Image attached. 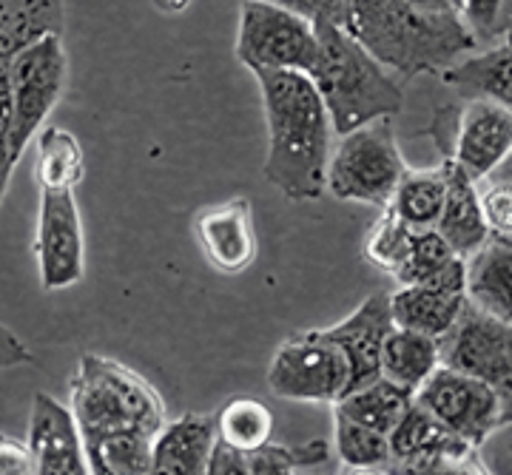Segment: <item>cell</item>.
<instances>
[{"label": "cell", "instance_id": "1", "mask_svg": "<svg viewBox=\"0 0 512 475\" xmlns=\"http://www.w3.org/2000/svg\"><path fill=\"white\" fill-rule=\"evenodd\" d=\"M268 126V157L262 174L282 197L313 202L328 191L333 157V120L311 74L256 69Z\"/></svg>", "mask_w": 512, "mask_h": 475}, {"label": "cell", "instance_id": "2", "mask_svg": "<svg viewBox=\"0 0 512 475\" xmlns=\"http://www.w3.org/2000/svg\"><path fill=\"white\" fill-rule=\"evenodd\" d=\"M345 32L404 80L441 77L478 49L461 12H424L410 0H350Z\"/></svg>", "mask_w": 512, "mask_h": 475}, {"label": "cell", "instance_id": "3", "mask_svg": "<svg viewBox=\"0 0 512 475\" xmlns=\"http://www.w3.org/2000/svg\"><path fill=\"white\" fill-rule=\"evenodd\" d=\"M69 387L72 410L86 439V453L103 441L123 436L157 439L168 424L165 402L157 387L109 356H83Z\"/></svg>", "mask_w": 512, "mask_h": 475}, {"label": "cell", "instance_id": "4", "mask_svg": "<svg viewBox=\"0 0 512 475\" xmlns=\"http://www.w3.org/2000/svg\"><path fill=\"white\" fill-rule=\"evenodd\" d=\"M316 35L319 63L311 77L339 137L404 109L402 86L356 37L342 26H316Z\"/></svg>", "mask_w": 512, "mask_h": 475}, {"label": "cell", "instance_id": "5", "mask_svg": "<svg viewBox=\"0 0 512 475\" xmlns=\"http://www.w3.org/2000/svg\"><path fill=\"white\" fill-rule=\"evenodd\" d=\"M66 49L63 37L49 35L3 60L0 69V137H3V194L9 191L12 171L18 168L26 146L37 137L43 120L52 114L66 89Z\"/></svg>", "mask_w": 512, "mask_h": 475}, {"label": "cell", "instance_id": "6", "mask_svg": "<svg viewBox=\"0 0 512 475\" xmlns=\"http://www.w3.org/2000/svg\"><path fill=\"white\" fill-rule=\"evenodd\" d=\"M404 174L407 165L396 143L393 117H382L342 134L330 157L328 191L336 200L384 208L396 197Z\"/></svg>", "mask_w": 512, "mask_h": 475}, {"label": "cell", "instance_id": "7", "mask_svg": "<svg viewBox=\"0 0 512 475\" xmlns=\"http://www.w3.org/2000/svg\"><path fill=\"white\" fill-rule=\"evenodd\" d=\"M427 134L444 160L461 165L476 183L490 180L512 154V109L487 97H467L464 103L439 106Z\"/></svg>", "mask_w": 512, "mask_h": 475}, {"label": "cell", "instance_id": "8", "mask_svg": "<svg viewBox=\"0 0 512 475\" xmlns=\"http://www.w3.org/2000/svg\"><path fill=\"white\" fill-rule=\"evenodd\" d=\"M237 60L248 69L313 74L319 63V35L311 20L282 3L245 0L239 6Z\"/></svg>", "mask_w": 512, "mask_h": 475}, {"label": "cell", "instance_id": "9", "mask_svg": "<svg viewBox=\"0 0 512 475\" xmlns=\"http://www.w3.org/2000/svg\"><path fill=\"white\" fill-rule=\"evenodd\" d=\"M268 387L285 402L336 404L350 390L348 356L322 330L288 336L268 365Z\"/></svg>", "mask_w": 512, "mask_h": 475}, {"label": "cell", "instance_id": "10", "mask_svg": "<svg viewBox=\"0 0 512 475\" xmlns=\"http://www.w3.org/2000/svg\"><path fill=\"white\" fill-rule=\"evenodd\" d=\"M393 461L384 473L407 475H484L490 467L481 461L476 444L461 439L453 427L413 402L404 419L390 433Z\"/></svg>", "mask_w": 512, "mask_h": 475}, {"label": "cell", "instance_id": "11", "mask_svg": "<svg viewBox=\"0 0 512 475\" xmlns=\"http://www.w3.org/2000/svg\"><path fill=\"white\" fill-rule=\"evenodd\" d=\"M441 362L495 387L501 396V430L512 427V325L476 308H464L441 336Z\"/></svg>", "mask_w": 512, "mask_h": 475}, {"label": "cell", "instance_id": "12", "mask_svg": "<svg viewBox=\"0 0 512 475\" xmlns=\"http://www.w3.org/2000/svg\"><path fill=\"white\" fill-rule=\"evenodd\" d=\"M416 402L476 447H484L501 430V396L495 387L458 367L441 365L421 384Z\"/></svg>", "mask_w": 512, "mask_h": 475}, {"label": "cell", "instance_id": "13", "mask_svg": "<svg viewBox=\"0 0 512 475\" xmlns=\"http://www.w3.org/2000/svg\"><path fill=\"white\" fill-rule=\"evenodd\" d=\"M35 254L46 291H63L86 276V237L74 191H40Z\"/></svg>", "mask_w": 512, "mask_h": 475}, {"label": "cell", "instance_id": "14", "mask_svg": "<svg viewBox=\"0 0 512 475\" xmlns=\"http://www.w3.org/2000/svg\"><path fill=\"white\" fill-rule=\"evenodd\" d=\"M393 319L402 328H413L441 339L458 322V316L470 305L467 288V259L458 256L450 268L419 285H399L390 293Z\"/></svg>", "mask_w": 512, "mask_h": 475}, {"label": "cell", "instance_id": "15", "mask_svg": "<svg viewBox=\"0 0 512 475\" xmlns=\"http://www.w3.org/2000/svg\"><path fill=\"white\" fill-rule=\"evenodd\" d=\"M26 444L35 456L37 475L92 473L80 421L72 407L60 404L49 393H37L32 402Z\"/></svg>", "mask_w": 512, "mask_h": 475}, {"label": "cell", "instance_id": "16", "mask_svg": "<svg viewBox=\"0 0 512 475\" xmlns=\"http://www.w3.org/2000/svg\"><path fill=\"white\" fill-rule=\"evenodd\" d=\"M393 328H396V319H393V305L387 293H370L348 319L330 328H319L325 339L339 345V350L348 356L350 390L382 376L384 339Z\"/></svg>", "mask_w": 512, "mask_h": 475}, {"label": "cell", "instance_id": "17", "mask_svg": "<svg viewBox=\"0 0 512 475\" xmlns=\"http://www.w3.org/2000/svg\"><path fill=\"white\" fill-rule=\"evenodd\" d=\"M194 234L214 271L234 276L254 265L259 239H256L251 200L237 197L205 208L194 222Z\"/></svg>", "mask_w": 512, "mask_h": 475}, {"label": "cell", "instance_id": "18", "mask_svg": "<svg viewBox=\"0 0 512 475\" xmlns=\"http://www.w3.org/2000/svg\"><path fill=\"white\" fill-rule=\"evenodd\" d=\"M220 441L217 413H185L168 421L154 441V473L208 475V461Z\"/></svg>", "mask_w": 512, "mask_h": 475}, {"label": "cell", "instance_id": "19", "mask_svg": "<svg viewBox=\"0 0 512 475\" xmlns=\"http://www.w3.org/2000/svg\"><path fill=\"white\" fill-rule=\"evenodd\" d=\"M447 165V202L441 211L439 234L450 245L458 256L470 259V256L481 251L487 245V239L493 237L487 217H484V205H481V194H478L476 180L453 160H441Z\"/></svg>", "mask_w": 512, "mask_h": 475}, {"label": "cell", "instance_id": "20", "mask_svg": "<svg viewBox=\"0 0 512 475\" xmlns=\"http://www.w3.org/2000/svg\"><path fill=\"white\" fill-rule=\"evenodd\" d=\"M470 302L512 325V237H493L467 259Z\"/></svg>", "mask_w": 512, "mask_h": 475}, {"label": "cell", "instance_id": "21", "mask_svg": "<svg viewBox=\"0 0 512 475\" xmlns=\"http://www.w3.org/2000/svg\"><path fill=\"white\" fill-rule=\"evenodd\" d=\"M441 365H444L441 362V339L436 336L402 328V325H396L387 333L382 348V376H387L390 382L419 393L421 384L427 382Z\"/></svg>", "mask_w": 512, "mask_h": 475}, {"label": "cell", "instance_id": "22", "mask_svg": "<svg viewBox=\"0 0 512 475\" xmlns=\"http://www.w3.org/2000/svg\"><path fill=\"white\" fill-rule=\"evenodd\" d=\"M63 29V0H0V57L9 60L26 46Z\"/></svg>", "mask_w": 512, "mask_h": 475}, {"label": "cell", "instance_id": "23", "mask_svg": "<svg viewBox=\"0 0 512 475\" xmlns=\"http://www.w3.org/2000/svg\"><path fill=\"white\" fill-rule=\"evenodd\" d=\"M413 402H416V393L413 390L390 382L387 376H379V379H373V382H367L362 387L345 393L333 407L342 410L350 419L362 421L367 427H373V430L390 436Z\"/></svg>", "mask_w": 512, "mask_h": 475}, {"label": "cell", "instance_id": "24", "mask_svg": "<svg viewBox=\"0 0 512 475\" xmlns=\"http://www.w3.org/2000/svg\"><path fill=\"white\" fill-rule=\"evenodd\" d=\"M37 183L40 191H74L86 177V154L72 131L60 126L37 134Z\"/></svg>", "mask_w": 512, "mask_h": 475}, {"label": "cell", "instance_id": "25", "mask_svg": "<svg viewBox=\"0 0 512 475\" xmlns=\"http://www.w3.org/2000/svg\"><path fill=\"white\" fill-rule=\"evenodd\" d=\"M447 202V165L439 168H407L390 208L402 217L410 228H436Z\"/></svg>", "mask_w": 512, "mask_h": 475}, {"label": "cell", "instance_id": "26", "mask_svg": "<svg viewBox=\"0 0 512 475\" xmlns=\"http://www.w3.org/2000/svg\"><path fill=\"white\" fill-rule=\"evenodd\" d=\"M333 439L336 456L348 470H387L393 461L390 436L367 427L362 421L350 419L342 410L333 407Z\"/></svg>", "mask_w": 512, "mask_h": 475}, {"label": "cell", "instance_id": "27", "mask_svg": "<svg viewBox=\"0 0 512 475\" xmlns=\"http://www.w3.org/2000/svg\"><path fill=\"white\" fill-rule=\"evenodd\" d=\"M217 424H220V439L245 453L259 450L274 436V413L248 396H239L225 404L217 413Z\"/></svg>", "mask_w": 512, "mask_h": 475}, {"label": "cell", "instance_id": "28", "mask_svg": "<svg viewBox=\"0 0 512 475\" xmlns=\"http://www.w3.org/2000/svg\"><path fill=\"white\" fill-rule=\"evenodd\" d=\"M416 231H419V228H410L390 205H384L379 220L373 222L370 231H367V262H373L376 268H382V271H387V274L393 276L402 268V262L407 259V254H410V245H413Z\"/></svg>", "mask_w": 512, "mask_h": 475}, {"label": "cell", "instance_id": "29", "mask_svg": "<svg viewBox=\"0 0 512 475\" xmlns=\"http://www.w3.org/2000/svg\"><path fill=\"white\" fill-rule=\"evenodd\" d=\"M456 259L458 254L453 251V245L441 237L439 228H424V231H416L413 245H410V254L402 262V268L393 274V279L399 285H419V282H427V279L439 276Z\"/></svg>", "mask_w": 512, "mask_h": 475}, {"label": "cell", "instance_id": "30", "mask_svg": "<svg viewBox=\"0 0 512 475\" xmlns=\"http://www.w3.org/2000/svg\"><path fill=\"white\" fill-rule=\"evenodd\" d=\"M330 458V447L325 439H313L308 444H262L259 450L248 453V475H288L302 467H316Z\"/></svg>", "mask_w": 512, "mask_h": 475}, {"label": "cell", "instance_id": "31", "mask_svg": "<svg viewBox=\"0 0 512 475\" xmlns=\"http://www.w3.org/2000/svg\"><path fill=\"white\" fill-rule=\"evenodd\" d=\"M461 18L478 46L495 49L512 43V0H464Z\"/></svg>", "mask_w": 512, "mask_h": 475}, {"label": "cell", "instance_id": "32", "mask_svg": "<svg viewBox=\"0 0 512 475\" xmlns=\"http://www.w3.org/2000/svg\"><path fill=\"white\" fill-rule=\"evenodd\" d=\"M481 205L490 231L498 237H512V185L490 183L481 194Z\"/></svg>", "mask_w": 512, "mask_h": 475}, {"label": "cell", "instance_id": "33", "mask_svg": "<svg viewBox=\"0 0 512 475\" xmlns=\"http://www.w3.org/2000/svg\"><path fill=\"white\" fill-rule=\"evenodd\" d=\"M279 3L311 20L313 26H342L345 29V20H348L350 0H279Z\"/></svg>", "mask_w": 512, "mask_h": 475}, {"label": "cell", "instance_id": "34", "mask_svg": "<svg viewBox=\"0 0 512 475\" xmlns=\"http://www.w3.org/2000/svg\"><path fill=\"white\" fill-rule=\"evenodd\" d=\"M0 475H37L29 444L12 441L9 436L0 441Z\"/></svg>", "mask_w": 512, "mask_h": 475}, {"label": "cell", "instance_id": "35", "mask_svg": "<svg viewBox=\"0 0 512 475\" xmlns=\"http://www.w3.org/2000/svg\"><path fill=\"white\" fill-rule=\"evenodd\" d=\"M208 475H248V453L220 439L208 461Z\"/></svg>", "mask_w": 512, "mask_h": 475}, {"label": "cell", "instance_id": "36", "mask_svg": "<svg viewBox=\"0 0 512 475\" xmlns=\"http://www.w3.org/2000/svg\"><path fill=\"white\" fill-rule=\"evenodd\" d=\"M410 3L424 9V12H458L453 0H410Z\"/></svg>", "mask_w": 512, "mask_h": 475}, {"label": "cell", "instance_id": "37", "mask_svg": "<svg viewBox=\"0 0 512 475\" xmlns=\"http://www.w3.org/2000/svg\"><path fill=\"white\" fill-rule=\"evenodd\" d=\"M154 6L165 15H177V12H185L191 6V0H154Z\"/></svg>", "mask_w": 512, "mask_h": 475}, {"label": "cell", "instance_id": "38", "mask_svg": "<svg viewBox=\"0 0 512 475\" xmlns=\"http://www.w3.org/2000/svg\"><path fill=\"white\" fill-rule=\"evenodd\" d=\"M490 183H510L512 185V154L504 160V163L495 168L490 174Z\"/></svg>", "mask_w": 512, "mask_h": 475}, {"label": "cell", "instance_id": "39", "mask_svg": "<svg viewBox=\"0 0 512 475\" xmlns=\"http://www.w3.org/2000/svg\"><path fill=\"white\" fill-rule=\"evenodd\" d=\"M453 6H456L458 12H461V6H464V0H453Z\"/></svg>", "mask_w": 512, "mask_h": 475}, {"label": "cell", "instance_id": "40", "mask_svg": "<svg viewBox=\"0 0 512 475\" xmlns=\"http://www.w3.org/2000/svg\"><path fill=\"white\" fill-rule=\"evenodd\" d=\"M507 450H510V456H512V439H510V447H507Z\"/></svg>", "mask_w": 512, "mask_h": 475}, {"label": "cell", "instance_id": "41", "mask_svg": "<svg viewBox=\"0 0 512 475\" xmlns=\"http://www.w3.org/2000/svg\"><path fill=\"white\" fill-rule=\"evenodd\" d=\"M268 3H279V0H268Z\"/></svg>", "mask_w": 512, "mask_h": 475}]
</instances>
